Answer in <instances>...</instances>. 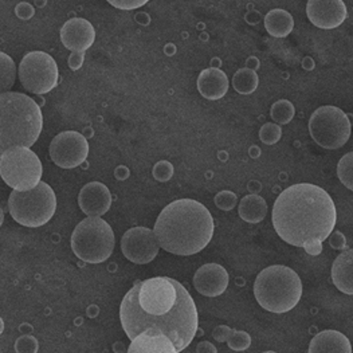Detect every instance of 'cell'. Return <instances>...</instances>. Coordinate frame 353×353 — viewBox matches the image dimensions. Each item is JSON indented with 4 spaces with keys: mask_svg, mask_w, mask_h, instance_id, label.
I'll use <instances>...</instances> for the list:
<instances>
[{
    "mask_svg": "<svg viewBox=\"0 0 353 353\" xmlns=\"http://www.w3.org/2000/svg\"><path fill=\"white\" fill-rule=\"evenodd\" d=\"M49 153L55 165L72 170L86 161L89 143L83 134L76 130H66L52 139Z\"/></svg>",
    "mask_w": 353,
    "mask_h": 353,
    "instance_id": "cell-11",
    "label": "cell"
},
{
    "mask_svg": "<svg viewBox=\"0 0 353 353\" xmlns=\"http://www.w3.org/2000/svg\"><path fill=\"white\" fill-rule=\"evenodd\" d=\"M17 78V65L6 52L0 51V94L8 92Z\"/></svg>",
    "mask_w": 353,
    "mask_h": 353,
    "instance_id": "cell-25",
    "label": "cell"
},
{
    "mask_svg": "<svg viewBox=\"0 0 353 353\" xmlns=\"http://www.w3.org/2000/svg\"><path fill=\"white\" fill-rule=\"evenodd\" d=\"M198 90L207 100H221L228 93V76L221 69H205L198 77Z\"/></svg>",
    "mask_w": 353,
    "mask_h": 353,
    "instance_id": "cell-18",
    "label": "cell"
},
{
    "mask_svg": "<svg viewBox=\"0 0 353 353\" xmlns=\"http://www.w3.org/2000/svg\"><path fill=\"white\" fill-rule=\"evenodd\" d=\"M337 175L340 181L348 188L353 190V153L350 152L344 157H341L339 167H337Z\"/></svg>",
    "mask_w": 353,
    "mask_h": 353,
    "instance_id": "cell-27",
    "label": "cell"
},
{
    "mask_svg": "<svg viewBox=\"0 0 353 353\" xmlns=\"http://www.w3.org/2000/svg\"><path fill=\"white\" fill-rule=\"evenodd\" d=\"M57 62L48 52L31 51L19 65V79L26 90L34 94H46L58 85Z\"/></svg>",
    "mask_w": 353,
    "mask_h": 353,
    "instance_id": "cell-10",
    "label": "cell"
},
{
    "mask_svg": "<svg viewBox=\"0 0 353 353\" xmlns=\"http://www.w3.org/2000/svg\"><path fill=\"white\" fill-rule=\"evenodd\" d=\"M214 219L202 203L179 199L159 215L153 232L161 249L175 255L202 252L214 235Z\"/></svg>",
    "mask_w": 353,
    "mask_h": 353,
    "instance_id": "cell-3",
    "label": "cell"
},
{
    "mask_svg": "<svg viewBox=\"0 0 353 353\" xmlns=\"http://www.w3.org/2000/svg\"><path fill=\"white\" fill-rule=\"evenodd\" d=\"M78 204L88 216H101L112 205V194L105 184L92 181L81 190Z\"/></svg>",
    "mask_w": 353,
    "mask_h": 353,
    "instance_id": "cell-16",
    "label": "cell"
},
{
    "mask_svg": "<svg viewBox=\"0 0 353 353\" xmlns=\"http://www.w3.org/2000/svg\"><path fill=\"white\" fill-rule=\"evenodd\" d=\"M61 41L69 50L85 52L96 41V30L89 21L73 18L61 28Z\"/></svg>",
    "mask_w": 353,
    "mask_h": 353,
    "instance_id": "cell-15",
    "label": "cell"
},
{
    "mask_svg": "<svg viewBox=\"0 0 353 353\" xmlns=\"http://www.w3.org/2000/svg\"><path fill=\"white\" fill-rule=\"evenodd\" d=\"M3 222H4V212H3V210H1V207H0V228H1Z\"/></svg>",
    "mask_w": 353,
    "mask_h": 353,
    "instance_id": "cell-37",
    "label": "cell"
},
{
    "mask_svg": "<svg viewBox=\"0 0 353 353\" xmlns=\"http://www.w3.org/2000/svg\"><path fill=\"white\" fill-rule=\"evenodd\" d=\"M337 221V211L328 192L319 185L294 184L278 195L273 207V225L286 243L303 248L310 255L323 252Z\"/></svg>",
    "mask_w": 353,
    "mask_h": 353,
    "instance_id": "cell-2",
    "label": "cell"
},
{
    "mask_svg": "<svg viewBox=\"0 0 353 353\" xmlns=\"http://www.w3.org/2000/svg\"><path fill=\"white\" fill-rule=\"evenodd\" d=\"M120 320L129 340L152 329L168 336L177 352L185 350L198 332V309L187 289L170 277L137 282L120 306Z\"/></svg>",
    "mask_w": 353,
    "mask_h": 353,
    "instance_id": "cell-1",
    "label": "cell"
},
{
    "mask_svg": "<svg viewBox=\"0 0 353 353\" xmlns=\"http://www.w3.org/2000/svg\"><path fill=\"white\" fill-rule=\"evenodd\" d=\"M215 205L219 208V210H223V211H231L232 208H235L236 205V195L231 191H221L215 199Z\"/></svg>",
    "mask_w": 353,
    "mask_h": 353,
    "instance_id": "cell-29",
    "label": "cell"
},
{
    "mask_svg": "<svg viewBox=\"0 0 353 353\" xmlns=\"http://www.w3.org/2000/svg\"><path fill=\"white\" fill-rule=\"evenodd\" d=\"M254 296L263 309L277 314L286 313L300 303L303 282L293 269L273 265L258 274L254 282Z\"/></svg>",
    "mask_w": 353,
    "mask_h": 353,
    "instance_id": "cell-5",
    "label": "cell"
},
{
    "mask_svg": "<svg viewBox=\"0 0 353 353\" xmlns=\"http://www.w3.org/2000/svg\"><path fill=\"white\" fill-rule=\"evenodd\" d=\"M230 277L226 269L218 263H207L194 276V286L205 297H218L228 289Z\"/></svg>",
    "mask_w": 353,
    "mask_h": 353,
    "instance_id": "cell-14",
    "label": "cell"
},
{
    "mask_svg": "<svg viewBox=\"0 0 353 353\" xmlns=\"http://www.w3.org/2000/svg\"><path fill=\"white\" fill-rule=\"evenodd\" d=\"M57 210L54 190L45 181H39L27 191L14 190L8 199V211L15 222L25 228H37L46 225Z\"/></svg>",
    "mask_w": 353,
    "mask_h": 353,
    "instance_id": "cell-6",
    "label": "cell"
},
{
    "mask_svg": "<svg viewBox=\"0 0 353 353\" xmlns=\"http://www.w3.org/2000/svg\"><path fill=\"white\" fill-rule=\"evenodd\" d=\"M130 353H177L172 340L156 330L147 329L130 340Z\"/></svg>",
    "mask_w": 353,
    "mask_h": 353,
    "instance_id": "cell-17",
    "label": "cell"
},
{
    "mask_svg": "<svg viewBox=\"0 0 353 353\" xmlns=\"http://www.w3.org/2000/svg\"><path fill=\"white\" fill-rule=\"evenodd\" d=\"M309 133L320 147L339 150L350 140L351 121L343 109L330 105L321 106L310 116Z\"/></svg>",
    "mask_w": 353,
    "mask_h": 353,
    "instance_id": "cell-9",
    "label": "cell"
},
{
    "mask_svg": "<svg viewBox=\"0 0 353 353\" xmlns=\"http://www.w3.org/2000/svg\"><path fill=\"white\" fill-rule=\"evenodd\" d=\"M150 0H108L109 4L119 10L124 11H130V10H137L143 6H145Z\"/></svg>",
    "mask_w": 353,
    "mask_h": 353,
    "instance_id": "cell-31",
    "label": "cell"
},
{
    "mask_svg": "<svg viewBox=\"0 0 353 353\" xmlns=\"http://www.w3.org/2000/svg\"><path fill=\"white\" fill-rule=\"evenodd\" d=\"M153 176L159 181H167L174 176V167L168 161H159L153 168Z\"/></svg>",
    "mask_w": 353,
    "mask_h": 353,
    "instance_id": "cell-30",
    "label": "cell"
},
{
    "mask_svg": "<svg viewBox=\"0 0 353 353\" xmlns=\"http://www.w3.org/2000/svg\"><path fill=\"white\" fill-rule=\"evenodd\" d=\"M265 28L274 38H285L294 28V19L290 12L276 8L265 17Z\"/></svg>",
    "mask_w": 353,
    "mask_h": 353,
    "instance_id": "cell-21",
    "label": "cell"
},
{
    "mask_svg": "<svg viewBox=\"0 0 353 353\" xmlns=\"http://www.w3.org/2000/svg\"><path fill=\"white\" fill-rule=\"evenodd\" d=\"M309 352L351 353L352 347L345 334L337 330H324L312 339Z\"/></svg>",
    "mask_w": 353,
    "mask_h": 353,
    "instance_id": "cell-19",
    "label": "cell"
},
{
    "mask_svg": "<svg viewBox=\"0 0 353 353\" xmlns=\"http://www.w3.org/2000/svg\"><path fill=\"white\" fill-rule=\"evenodd\" d=\"M333 232V231H332ZM329 245L336 249V250H343L347 246V239L344 236V234H341L340 231L333 232V235H329Z\"/></svg>",
    "mask_w": 353,
    "mask_h": 353,
    "instance_id": "cell-33",
    "label": "cell"
},
{
    "mask_svg": "<svg viewBox=\"0 0 353 353\" xmlns=\"http://www.w3.org/2000/svg\"><path fill=\"white\" fill-rule=\"evenodd\" d=\"M121 250L130 262L145 265L156 258L160 245L151 228H133L124 234L121 239Z\"/></svg>",
    "mask_w": 353,
    "mask_h": 353,
    "instance_id": "cell-12",
    "label": "cell"
},
{
    "mask_svg": "<svg viewBox=\"0 0 353 353\" xmlns=\"http://www.w3.org/2000/svg\"><path fill=\"white\" fill-rule=\"evenodd\" d=\"M282 137V129L278 124L268 123L261 128L259 130V139L266 145H274Z\"/></svg>",
    "mask_w": 353,
    "mask_h": 353,
    "instance_id": "cell-28",
    "label": "cell"
},
{
    "mask_svg": "<svg viewBox=\"0 0 353 353\" xmlns=\"http://www.w3.org/2000/svg\"><path fill=\"white\" fill-rule=\"evenodd\" d=\"M43 129L39 105L18 92L0 94V156L14 147H32Z\"/></svg>",
    "mask_w": 353,
    "mask_h": 353,
    "instance_id": "cell-4",
    "label": "cell"
},
{
    "mask_svg": "<svg viewBox=\"0 0 353 353\" xmlns=\"http://www.w3.org/2000/svg\"><path fill=\"white\" fill-rule=\"evenodd\" d=\"M83 59H85V52L73 51V54H72L70 58H69V66L72 68V70L81 69V66H82V63H83Z\"/></svg>",
    "mask_w": 353,
    "mask_h": 353,
    "instance_id": "cell-34",
    "label": "cell"
},
{
    "mask_svg": "<svg viewBox=\"0 0 353 353\" xmlns=\"http://www.w3.org/2000/svg\"><path fill=\"white\" fill-rule=\"evenodd\" d=\"M212 336L216 341H221V343L228 341V347L232 351H238V352L246 351L252 345V337L249 333L243 330H234L225 325L215 329Z\"/></svg>",
    "mask_w": 353,
    "mask_h": 353,
    "instance_id": "cell-23",
    "label": "cell"
},
{
    "mask_svg": "<svg viewBox=\"0 0 353 353\" xmlns=\"http://www.w3.org/2000/svg\"><path fill=\"white\" fill-rule=\"evenodd\" d=\"M17 15L22 19H30L34 15V8L28 3H21L17 7Z\"/></svg>",
    "mask_w": 353,
    "mask_h": 353,
    "instance_id": "cell-35",
    "label": "cell"
},
{
    "mask_svg": "<svg viewBox=\"0 0 353 353\" xmlns=\"http://www.w3.org/2000/svg\"><path fill=\"white\" fill-rule=\"evenodd\" d=\"M196 352L198 353H216L218 350L215 348V345H212L210 341H202L198 344L196 347Z\"/></svg>",
    "mask_w": 353,
    "mask_h": 353,
    "instance_id": "cell-36",
    "label": "cell"
},
{
    "mask_svg": "<svg viewBox=\"0 0 353 353\" xmlns=\"http://www.w3.org/2000/svg\"><path fill=\"white\" fill-rule=\"evenodd\" d=\"M3 330H4V321H3L1 317H0V334L3 333Z\"/></svg>",
    "mask_w": 353,
    "mask_h": 353,
    "instance_id": "cell-38",
    "label": "cell"
},
{
    "mask_svg": "<svg viewBox=\"0 0 353 353\" xmlns=\"http://www.w3.org/2000/svg\"><path fill=\"white\" fill-rule=\"evenodd\" d=\"M72 249L86 263H102L114 249L113 230L100 216H89L74 228L72 234Z\"/></svg>",
    "mask_w": 353,
    "mask_h": 353,
    "instance_id": "cell-7",
    "label": "cell"
},
{
    "mask_svg": "<svg viewBox=\"0 0 353 353\" xmlns=\"http://www.w3.org/2000/svg\"><path fill=\"white\" fill-rule=\"evenodd\" d=\"M259 85L258 74L249 68L238 70L232 77V86L239 94H252Z\"/></svg>",
    "mask_w": 353,
    "mask_h": 353,
    "instance_id": "cell-24",
    "label": "cell"
},
{
    "mask_svg": "<svg viewBox=\"0 0 353 353\" xmlns=\"http://www.w3.org/2000/svg\"><path fill=\"white\" fill-rule=\"evenodd\" d=\"M239 216L248 223H259L268 214L266 201L259 195H248L239 203Z\"/></svg>",
    "mask_w": 353,
    "mask_h": 353,
    "instance_id": "cell-22",
    "label": "cell"
},
{
    "mask_svg": "<svg viewBox=\"0 0 353 353\" xmlns=\"http://www.w3.org/2000/svg\"><path fill=\"white\" fill-rule=\"evenodd\" d=\"M42 174L39 157L27 147H14L0 156V176L17 191L34 188L41 181Z\"/></svg>",
    "mask_w": 353,
    "mask_h": 353,
    "instance_id": "cell-8",
    "label": "cell"
},
{
    "mask_svg": "<svg viewBox=\"0 0 353 353\" xmlns=\"http://www.w3.org/2000/svg\"><path fill=\"white\" fill-rule=\"evenodd\" d=\"M17 351L18 352H37L38 343L31 336H23L17 341Z\"/></svg>",
    "mask_w": 353,
    "mask_h": 353,
    "instance_id": "cell-32",
    "label": "cell"
},
{
    "mask_svg": "<svg viewBox=\"0 0 353 353\" xmlns=\"http://www.w3.org/2000/svg\"><path fill=\"white\" fill-rule=\"evenodd\" d=\"M294 114H296L294 105L288 100H279V101L274 102L270 109L272 120H274V123L278 125L289 124L293 120Z\"/></svg>",
    "mask_w": 353,
    "mask_h": 353,
    "instance_id": "cell-26",
    "label": "cell"
},
{
    "mask_svg": "<svg viewBox=\"0 0 353 353\" xmlns=\"http://www.w3.org/2000/svg\"><path fill=\"white\" fill-rule=\"evenodd\" d=\"M352 263V249H348L347 252H341L332 265V281L334 286L350 296L353 293Z\"/></svg>",
    "mask_w": 353,
    "mask_h": 353,
    "instance_id": "cell-20",
    "label": "cell"
},
{
    "mask_svg": "<svg viewBox=\"0 0 353 353\" xmlns=\"http://www.w3.org/2000/svg\"><path fill=\"white\" fill-rule=\"evenodd\" d=\"M306 15L316 27L332 30L345 22L348 11L343 0H307Z\"/></svg>",
    "mask_w": 353,
    "mask_h": 353,
    "instance_id": "cell-13",
    "label": "cell"
}]
</instances>
